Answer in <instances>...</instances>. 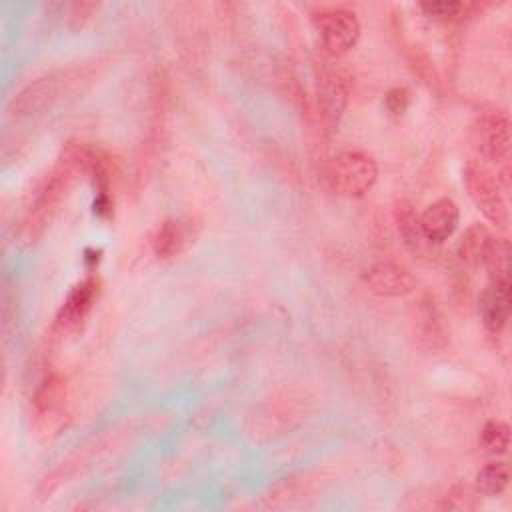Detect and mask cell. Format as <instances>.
<instances>
[{
  "label": "cell",
  "mask_w": 512,
  "mask_h": 512,
  "mask_svg": "<svg viewBox=\"0 0 512 512\" xmlns=\"http://www.w3.org/2000/svg\"><path fill=\"white\" fill-rule=\"evenodd\" d=\"M84 174L80 158V142H68L54 168L38 182L16 226V238L24 246H32L50 226L62 208L74 180Z\"/></svg>",
  "instance_id": "1"
},
{
  "label": "cell",
  "mask_w": 512,
  "mask_h": 512,
  "mask_svg": "<svg viewBox=\"0 0 512 512\" xmlns=\"http://www.w3.org/2000/svg\"><path fill=\"white\" fill-rule=\"evenodd\" d=\"M100 72V62H86L48 72L26 84L10 102V114L16 120L38 116L66 98L88 88Z\"/></svg>",
  "instance_id": "2"
},
{
  "label": "cell",
  "mask_w": 512,
  "mask_h": 512,
  "mask_svg": "<svg viewBox=\"0 0 512 512\" xmlns=\"http://www.w3.org/2000/svg\"><path fill=\"white\" fill-rule=\"evenodd\" d=\"M328 186L348 198L364 196L378 180V164L376 160L362 150H346L334 156L326 170Z\"/></svg>",
  "instance_id": "3"
},
{
  "label": "cell",
  "mask_w": 512,
  "mask_h": 512,
  "mask_svg": "<svg viewBox=\"0 0 512 512\" xmlns=\"http://www.w3.org/2000/svg\"><path fill=\"white\" fill-rule=\"evenodd\" d=\"M464 184L468 196L476 204V208L484 214V218L494 224L498 230H506L510 216L506 198L502 194V186L494 172H490L480 160H468L464 168Z\"/></svg>",
  "instance_id": "4"
},
{
  "label": "cell",
  "mask_w": 512,
  "mask_h": 512,
  "mask_svg": "<svg viewBox=\"0 0 512 512\" xmlns=\"http://www.w3.org/2000/svg\"><path fill=\"white\" fill-rule=\"evenodd\" d=\"M512 122L504 110H486L472 124V144L482 158L504 168L510 166Z\"/></svg>",
  "instance_id": "5"
},
{
  "label": "cell",
  "mask_w": 512,
  "mask_h": 512,
  "mask_svg": "<svg viewBox=\"0 0 512 512\" xmlns=\"http://www.w3.org/2000/svg\"><path fill=\"white\" fill-rule=\"evenodd\" d=\"M348 102V86L340 72L334 68H322L316 76V100L312 104L314 110V130L320 136H330L346 110Z\"/></svg>",
  "instance_id": "6"
},
{
  "label": "cell",
  "mask_w": 512,
  "mask_h": 512,
  "mask_svg": "<svg viewBox=\"0 0 512 512\" xmlns=\"http://www.w3.org/2000/svg\"><path fill=\"white\" fill-rule=\"evenodd\" d=\"M312 24L320 36L324 52L330 56H342L352 50L362 30L356 12L342 6L316 10L312 14Z\"/></svg>",
  "instance_id": "7"
},
{
  "label": "cell",
  "mask_w": 512,
  "mask_h": 512,
  "mask_svg": "<svg viewBox=\"0 0 512 512\" xmlns=\"http://www.w3.org/2000/svg\"><path fill=\"white\" fill-rule=\"evenodd\" d=\"M32 414L36 428L44 434L58 432L68 418V392L60 374L50 372L38 384L32 396Z\"/></svg>",
  "instance_id": "8"
},
{
  "label": "cell",
  "mask_w": 512,
  "mask_h": 512,
  "mask_svg": "<svg viewBox=\"0 0 512 512\" xmlns=\"http://www.w3.org/2000/svg\"><path fill=\"white\" fill-rule=\"evenodd\" d=\"M98 280L94 276H88L72 286V290L66 294L62 306L56 312L52 334L56 336H68L82 328L88 314L92 312V306L98 296Z\"/></svg>",
  "instance_id": "9"
},
{
  "label": "cell",
  "mask_w": 512,
  "mask_h": 512,
  "mask_svg": "<svg viewBox=\"0 0 512 512\" xmlns=\"http://www.w3.org/2000/svg\"><path fill=\"white\" fill-rule=\"evenodd\" d=\"M362 280L368 290L382 298H400L416 290V278L412 272L392 260H380L370 264L362 272Z\"/></svg>",
  "instance_id": "10"
},
{
  "label": "cell",
  "mask_w": 512,
  "mask_h": 512,
  "mask_svg": "<svg viewBox=\"0 0 512 512\" xmlns=\"http://www.w3.org/2000/svg\"><path fill=\"white\" fill-rule=\"evenodd\" d=\"M512 310V282L510 274L490 276L480 296V316L490 336H498L510 318Z\"/></svg>",
  "instance_id": "11"
},
{
  "label": "cell",
  "mask_w": 512,
  "mask_h": 512,
  "mask_svg": "<svg viewBox=\"0 0 512 512\" xmlns=\"http://www.w3.org/2000/svg\"><path fill=\"white\" fill-rule=\"evenodd\" d=\"M304 416V406H302V398H292L282 396L280 400H268L264 402L254 416H250V420H254V426L250 428L256 436L260 434H268L272 436L274 432H282V430H290L294 428Z\"/></svg>",
  "instance_id": "12"
},
{
  "label": "cell",
  "mask_w": 512,
  "mask_h": 512,
  "mask_svg": "<svg viewBox=\"0 0 512 512\" xmlns=\"http://www.w3.org/2000/svg\"><path fill=\"white\" fill-rule=\"evenodd\" d=\"M196 238L190 218H166L152 234V252L158 260H172L188 250Z\"/></svg>",
  "instance_id": "13"
},
{
  "label": "cell",
  "mask_w": 512,
  "mask_h": 512,
  "mask_svg": "<svg viewBox=\"0 0 512 512\" xmlns=\"http://www.w3.org/2000/svg\"><path fill=\"white\" fill-rule=\"evenodd\" d=\"M414 334L426 352H442L448 346V330L444 316L432 296H424L416 306Z\"/></svg>",
  "instance_id": "14"
},
{
  "label": "cell",
  "mask_w": 512,
  "mask_h": 512,
  "mask_svg": "<svg viewBox=\"0 0 512 512\" xmlns=\"http://www.w3.org/2000/svg\"><path fill=\"white\" fill-rule=\"evenodd\" d=\"M458 220H460L458 204L446 196L428 204L420 214V226L430 244L446 242L454 234Z\"/></svg>",
  "instance_id": "15"
},
{
  "label": "cell",
  "mask_w": 512,
  "mask_h": 512,
  "mask_svg": "<svg viewBox=\"0 0 512 512\" xmlns=\"http://www.w3.org/2000/svg\"><path fill=\"white\" fill-rule=\"evenodd\" d=\"M492 242H494V234L484 224L468 226L456 246V256L460 264L468 270L482 268L490 254Z\"/></svg>",
  "instance_id": "16"
},
{
  "label": "cell",
  "mask_w": 512,
  "mask_h": 512,
  "mask_svg": "<svg viewBox=\"0 0 512 512\" xmlns=\"http://www.w3.org/2000/svg\"><path fill=\"white\" fill-rule=\"evenodd\" d=\"M394 224L398 228V234L402 238V242L406 244V248L414 254H426L428 248L432 246L420 226V214L416 212V208L412 206V202L408 200H398L394 204Z\"/></svg>",
  "instance_id": "17"
},
{
  "label": "cell",
  "mask_w": 512,
  "mask_h": 512,
  "mask_svg": "<svg viewBox=\"0 0 512 512\" xmlns=\"http://www.w3.org/2000/svg\"><path fill=\"white\" fill-rule=\"evenodd\" d=\"M510 482V466L504 460H494L484 464L474 478V488L478 494L492 498L500 496Z\"/></svg>",
  "instance_id": "18"
},
{
  "label": "cell",
  "mask_w": 512,
  "mask_h": 512,
  "mask_svg": "<svg viewBox=\"0 0 512 512\" xmlns=\"http://www.w3.org/2000/svg\"><path fill=\"white\" fill-rule=\"evenodd\" d=\"M480 4L472 2H420V10L438 22H458L464 18H470L476 10H480Z\"/></svg>",
  "instance_id": "19"
},
{
  "label": "cell",
  "mask_w": 512,
  "mask_h": 512,
  "mask_svg": "<svg viewBox=\"0 0 512 512\" xmlns=\"http://www.w3.org/2000/svg\"><path fill=\"white\" fill-rule=\"evenodd\" d=\"M510 446V426L502 420H488L480 430V448L490 456H504Z\"/></svg>",
  "instance_id": "20"
},
{
  "label": "cell",
  "mask_w": 512,
  "mask_h": 512,
  "mask_svg": "<svg viewBox=\"0 0 512 512\" xmlns=\"http://www.w3.org/2000/svg\"><path fill=\"white\" fill-rule=\"evenodd\" d=\"M56 6L66 16V22L70 28H82L100 8V4L96 2H72V4H56Z\"/></svg>",
  "instance_id": "21"
},
{
  "label": "cell",
  "mask_w": 512,
  "mask_h": 512,
  "mask_svg": "<svg viewBox=\"0 0 512 512\" xmlns=\"http://www.w3.org/2000/svg\"><path fill=\"white\" fill-rule=\"evenodd\" d=\"M384 106L392 116H402L410 106V90L404 86H394L384 96Z\"/></svg>",
  "instance_id": "22"
}]
</instances>
